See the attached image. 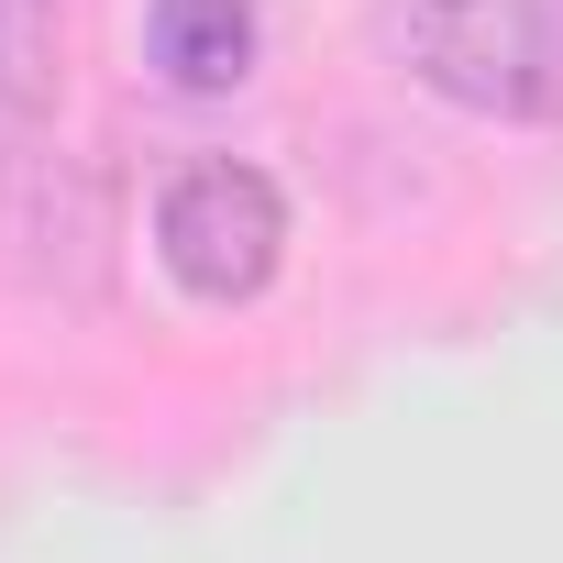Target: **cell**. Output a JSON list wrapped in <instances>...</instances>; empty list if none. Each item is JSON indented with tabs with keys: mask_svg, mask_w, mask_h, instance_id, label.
<instances>
[{
	"mask_svg": "<svg viewBox=\"0 0 563 563\" xmlns=\"http://www.w3.org/2000/svg\"><path fill=\"white\" fill-rule=\"evenodd\" d=\"M398 67L475 111V122H552L563 111V34L541 0H387Z\"/></svg>",
	"mask_w": 563,
	"mask_h": 563,
	"instance_id": "1",
	"label": "cell"
},
{
	"mask_svg": "<svg viewBox=\"0 0 563 563\" xmlns=\"http://www.w3.org/2000/svg\"><path fill=\"white\" fill-rule=\"evenodd\" d=\"M155 265L199 310H243L276 288V265H288V199H276L265 166L243 155H199L166 199H155Z\"/></svg>",
	"mask_w": 563,
	"mask_h": 563,
	"instance_id": "2",
	"label": "cell"
},
{
	"mask_svg": "<svg viewBox=\"0 0 563 563\" xmlns=\"http://www.w3.org/2000/svg\"><path fill=\"white\" fill-rule=\"evenodd\" d=\"M0 243L23 288H89L100 276V188L89 166L45 155V122H0Z\"/></svg>",
	"mask_w": 563,
	"mask_h": 563,
	"instance_id": "3",
	"label": "cell"
},
{
	"mask_svg": "<svg viewBox=\"0 0 563 563\" xmlns=\"http://www.w3.org/2000/svg\"><path fill=\"white\" fill-rule=\"evenodd\" d=\"M155 67L188 100H221L254 78V0H155Z\"/></svg>",
	"mask_w": 563,
	"mask_h": 563,
	"instance_id": "4",
	"label": "cell"
},
{
	"mask_svg": "<svg viewBox=\"0 0 563 563\" xmlns=\"http://www.w3.org/2000/svg\"><path fill=\"white\" fill-rule=\"evenodd\" d=\"M67 78V12L56 0H0V122H45Z\"/></svg>",
	"mask_w": 563,
	"mask_h": 563,
	"instance_id": "5",
	"label": "cell"
}]
</instances>
